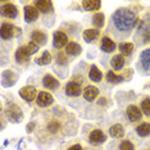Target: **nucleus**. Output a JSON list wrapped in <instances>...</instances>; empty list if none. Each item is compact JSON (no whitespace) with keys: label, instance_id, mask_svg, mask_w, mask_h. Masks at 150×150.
I'll return each mask as SVG.
<instances>
[{"label":"nucleus","instance_id":"1","mask_svg":"<svg viewBox=\"0 0 150 150\" xmlns=\"http://www.w3.org/2000/svg\"><path fill=\"white\" fill-rule=\"evenodd\" d=\"M137 22L139 19L135 12H132L128 8H119L112 16L109 30L113 31L114 35L118 37H127L131 35Z\"/></svg>","mask_w":150,"mask_h":150},{"label":"nucleus","instance_id":"2","mask_svg":"<svg viewBox=\"0 0 150 150\" xmlns=\"http://www.w3.org/2000/svg\"><path fill=\"white\" fill-rule=\"evenodd\" d=\"M139 68L141 73L150 74V47L142 50L139 58Z\"/></svg>","mask_w":150,"mask_h":150},{"label":"nucleus","instance_id":"3","mask_svg":"<svg viewBox=\"0 0 150 150\" xmlns=\"http://www.w3.org/2000/svg\"><path fill=\"white\" fill-rule=\"evenodd\" d=\"M105 140H107V136H105V134L101 129H94L88 135V141L93 145H100L105 142Z\"/></svg>","mask_w":150,"mask_h":150},{"label":"nucleus","instance_id":"4","mask_svg":"<svg viewBox=\"0 0 150 150\" xmlns=\"http://www.w3.org/2000/svg\"><path fill=\"white\" fill-rule=\"evenodd\" d=\"M53 45L57 49H62L63 46L68 45V37L64 32L62 31H57L53 36Z\"/></svg>","mask_w":150,"mask_h":150},{"label":"nucleus","instance_id":"5","mask_svg":"<svg viewBox=\"0 0 150 150\" xmlns=\"http://www.w3.org/2000/svg\"><path fill=\"white\" fill-rule=\"evenodd\" d=\"M36 100H37L36 101L37 105H39V107H41V108L49 107V105H52L54 103V98L49 93H46V91H41V93L37 95Z\"/></svg>","mask_w":150,"mask_h":150},{"label":"nucleus","instance_id":"6","mask_svg":"<svg viewBox=\"0 0 150 150\" xmlns=\"http://www.w3.org/2000/svg\"><path fill=\"white\" fill-rule=\"evenodd\" d=\"M1 14L6 17V18H17V16H18V9H17V6L14 4H12V3H5L4 5L1 6Z\"/></svg>","mask_w":150,"mask_h":150},{"label":"nucleus","instance_id":"7","mask_svg":"<svg viewBox=\"0 0 150 150\" xmlns=\"http://www.w3.org/2000/svg\"><path fill=\"white\" fill-rule=\"evenodd\" d=\"M19 95H21V98L25 99L26 101H32L33 99L36 98L37 91H36V88L33 86H25V87L21 88Z\"/></svg>","mask_w":150,"mask_h":150},{"label":"nucleus","instance_id":"8","mask_svg":"<svg viewBox=\"0 0 150 150\" xmlns=\"http://www.w3.org/2000/svg\"><path fill=\"white\" fill-rule=\"evenodd\" d=\"M37 18H39V9H37L36 6L27 5L25 8V19H26V22H28V23L35 22Z\"/></svg>","mask_w":150,"mask_h":150},{"label":"nucleus","instance_id":"9","mask_svg":"<svg viewBox=\"0 0 150 150\" xmlns=\"http://www.w3.org/2000/svg\"><path fill=\"white\" fill-rule=\"evenodd\" d=\"M16 32V27L11 25V23H3L1 25V30H0V33H1V39L4 40H9L14 36Z\"/></svg>","mask_w":150,"mask_h":150},{"label":"nucleus","instance_id":"10","mask_svg":"<svg viewBox=\"0 0 150 150\" xmlns=\"http://www.w3.org/2000/svg\"><path fill=\"white\" fill-rule=\"evenodd\" d=\"M81 85L74 82V81H71V82L67 83L66 86V94L68 96H78V95H81Z\"/></svg>","mask_w":150,"mask_h":150},{"label":"nucleus","instance_id":"11","mask_svg":"<svg viewBox=\"0 0 150 150\" xmlns=\"http://www.w3.org/2000/svg\"><path fill=\"white\" fill-rule=\"evenodd\" d=\"M127 118L129 119L131 122H136V121H140L141 119V110L136 107V105H129L127 108Z\"/></svg>","mask_w":150,"mask_h":150},{"label":"nucleus","instance_id":"12","mask_svg":"<svg viewBox=\"0 0 150 150\" xmlns=\"http://www.w3.org/2000/svg\"><path fill=\"white\" fill-rule=\"evenodd\" d=\"M42 85L49 90H55V88L59 87V81L52 74H46L42 78Z\"/></svg>","mask_w":150,"mask_h":150},{"label":"nucleus","instance_id":"13","mask_svg":"<svg viewBox=\"0 0 150 150\" xmlns=\"http://www.w3.org/2000/svg\"><path fill=\"white\" fill-rule=\"evenodd\" d=\"M35 6L39 9V12L49 13L53 9V3L49 0H37V1H35Z\"/></svg>","mask_w":150,"mask_h":150},{"label":"nucleus","instance_id":"14","mask_svg":"<svg viewBox=\"0 0 150 150\" xmlns=\"http://www.w3.org/2000/svg\"><path fill=\"white\" fill-rule=\"evenodd\" d=\"M115 42L113 41L112 39H109V37H103L101 39V50L105 53H112V52H114L115 50Z\"/></svg>","mask_w":150,"mask_h":150},{"label":"nucleus","instance_id":"15","mask_svg":"<svg viewBox=\"0 0 150 150\" xmlns=\"http://www.w3.org/2000/svg\"><path fill=\"white\" fill-rule=\"evenodd\" d=\"M109 134H110V136L114 139H121L125 136V127L119 123L113 125L110 128H109Z\"/></svg>","mask_w":150,"mask_h":150},{"label":"nucleus","instance_id":"16","mask_svg":"<svg viewBox=\"0 0 150 150\" xmlns=\"http://www.w3.org/2000/svg\"><path fill=\"white\" fill-rule=\"evenodd\" d=\"M31 39H32V42H35L36 45L42 46V45H45L47 37L42 31H33L31 35Z\"/></svg>","mask_w":150,"mask_h":150},{"label":"nucleus","instance_id":"17","mask_svg":"<svg viewBox=\"0 0 150 150\" xmlns=\"http://www.w3.org/2000/svg\"><path fill=\"white\" fill-rule=\"evenodd\" d=\"M83 9L87 12H94V11H99L101 6V3L99 0H85L82 3Z\"/></svg>","mask_w":150,"mask_h":150},{"label":"nucleus","instance_id":"18","mask_svg":"<svg viewBox=\"0 0 150 150\" xmlns=\"http://www.w3.org/2000/svg\"><path fill=\"white\" fill-rule=\"evenodd\" d=\"M98 95H99V90L95 86H87L83 90V98L88 101H93L94 99H96Z\"/></svg>","mask_w":150,"mask_h":150},{"label":"nucleus","instance_id":"19","mask_svg":"<svg viewBox=\"0 0 150 150\" xmlns=\"http://www.w3.org/2000/svg\"><path fill=\"white\" fill-rule=\"evenodd\" d=\"M88 77L93 82H100L101 78H103V73L99 71V68L96 66H91L90 71H88Z\"/></svg>","mask_w":150,"mask_h":150},{"label":"nucleus","instance_id":"20","mask_svg":"<svg viewBox=\"0 0 150 150\" xmlns=\"http://www.w3.org/2000/svg\"><path fill=\"white\" fill-rule=\"evenodd\" d=\"M81 46L78 45L77 42H74V41H71V42H68V45L66 47V52L68 55H71V57H76L78 55V54L81 53Z\"/></svg>","mask_w":150,"mask_h":150},{"label":"nucleus","instance_id":"21","mask_svg":"<svg viewBox=\"0 0 150 150\" xmlns=\"http://www.w3.org/2000/svg\"><path fill=\"white\" fill-rule=\"evenodd\" d=\"M99 36V30L96 28H87L86 31L83 32V40L86 42H93L98 39Z\"/></svg>","mask_w":150,"mask_h":150},{"label":"nucleus","instance_id":"22","mask_svg":"<svg viewBox=\"0 0 150 150\" xmlns=\"http://www.w3.org/2000/svg\"><path fill=\"white\" fill-rule=\"evenodd\" d=\"M110 64H112V67H113V69H115V71L122 69V68L125 67V58H123V55H121V54L114 55L113 58H112V60H110Z\"/></svg>","mask_w":150,"mask_h":150},{"label":"nucleus","instance_id":"23","mask_svg":"<svg viewBox=\"0 0 150 150\" xmlns=\"http://www.w3.org/2000/svg\"><path fill=\"white\" fill-rule=\"evenodd\" d=\"M134 49H135V45L132 42H122L119 45V52H121V55L123 57H128L134 53Z\"/></svg>","mask_w":150,"mask_h":150},{"label":"nucleus","instance_id":"24","mask_svg":"<svg viewBox=\"0 0 150 150\" xmlns=\"http://www.w3.org/2000/svg\"><path fill=\"white\" fill-rule=\"evenodd\" d=\"M8 118L11 119V121L13 122H17L18 119H21L22 118V112H21V109H19L18 107H12V108H9V110H8Z\"/></svg>","mask_w":150,"mask_h":150},{"label":"nucleus","instance_id":"25","mask_svg":"<svg viewBox=\"0 0 150 150\" xmlns=\"http://www.w3.org/2000/svg\"><path fill=\"white\" fill-rule=\"evenodd\" d=\"M136 132L141 137H148L150 135V123H141L136 127Z\"/></svg>","mask_w":150,"mask_h":150},{"label":"nucleus","instance_id":"26","mask_svg":"<svg viewBox=\"0 0 150 150\" xmlns=\"http://www.w3.org/2000/svg\"><path fill=\"white\" fill-rule=\"evenodd\" d=\"M28 57H30V54H28V52H27V47L26 46H21V47H18V49H17L16 59L18 60V62H25Z\"/></svg>","mask_w":150,"mask_h":150},{"label":"nucleus","instance_id":"27","mask_svg":"<svg viewBox=\"0 0 150 150\" xmlns=\"http://www.w3.org/2000/svg\"><path fill=\"white\" fill-rule=\"evenodd\" d=\"M8 81H11L12 85H14V82H16V74L13 73L12 71H5V72L3 73V83H4L5 86H9Z\"/></svg>","mask_w":150,"mask_h":150},{"label":"nucleus","instance_id":"28","mask_svg":"<svg viewBox=\"0 0 150 150\" xmlns=\"http://www.w3.org/2000/svg\"><path fill=\"white\" fill-rule=\"evenodd\" d=\"M50 62H52V55H50L49 52H44L42 55L36 59V63L40 64V66H46V64H49Z\"/></svg>","mask_w":150,"mask_h":150},{"label":"nucleus","instance_id":"29","mask_svg":"<svg viewBox=\"0 0 150 150\" xmlns=\"http://www.w3.org/2000/svg\"><path fill=\"white\" fill-rule=\"evenodd\" d=\"M107 80L110 83H119L123 81V76H119V74H115L113 71H109L107 73Z\"/></svg>","mask_w":150,"mask_h":150},{"label":"nucleus","instance_id":"30","mask_svg":"<svg viewBox=\"0 0 150 150\" xmlns=\"http://www.w3.org/2000/svg\"><path fill=\"white\" fill-rule=\"evenodd\" d=\"M93 22L94 25L98 27V28H100V27L104 26V14L103 13H96L94 17H93Z\"/></svg>","mask_w":150,"mask_h":150},{"label":"nucleus","instance_id":"31","mask_svg":"<svg viewBox=\"0 0 150 150\" xmlns=\"http://www.w3.org/2000/svg\"><path fill=\"white\" fill-rule=\"evenodd\" d=\"M141 110L145 115H150V98H145L141 101Z\"/></svg>","mask_w":150,"mask_h":150},{"label":"nucleus","instance_id":"32","mask_svg":"<svg viewBox=\"0 0 150 150\" xmlns=\"http://www.w3.org/2000/svg\"><path fill=\"white\" fill-rule=\"evenodd\" d=\"M119 150H135V146L132 145L131 141L123 140V141H121V144H119Z\"/></svg>","mask_w":150,"mask_h":150},{"label":"nucleus","instance_id":"33","mask_svg":"<svg viewBox=\"0 0 150 150\" xmlns=\"http://www.w3.org/2000/svg\"><path fill=\"white\" fill-rule=\"evenodd\" d=\"M59 128H60V125L58 123L57 121L50 122L49 126H47V129H49L50 132H58V131H59Z\"/></svg>","mask_w":150,"mask_h":150},{"label":"nucleus","instance_id":"34","mask_svg":"<svg viewBox=\"0 0 150 150\" xmlns=\"http://www.w3.org/2000/svg\"><path fill=\"white\" fill-rule=\"evenodd\" d=\"M26 47H27V52H28L30 55H32V54H35V53L37 52V49H39V45H36L35 42H32V41H31Z\"/></svg>","mask_w":150,"mask_h":150},{"label":"nucleus","instance_id":"35","mask_svg":"<svg viewBox=\"0 0 150 150\" xmlns=\"http://www.w3.org/2000/svg\"><path fill=\"white\" fill-rule=\"evenodd\" d=\"M144 44H148L150 42V30H146L145 31V35H144Z\"/></svg>","mask_w":150,"mask_h":150},{"label":"nucleus","instance_id":"36","mask_svg":"<svg viewBox=\"0 0 150 150\" xmlns=\"http://www.w3.org/2000/svg\"><path fill=\"white\" fill-rule=\"evenodd\" d=\"M68 150H83V148L81 145H73V146H71V148H68Z\"/></svg>","mask_w":150,"mask_h":150}]
</instances>
